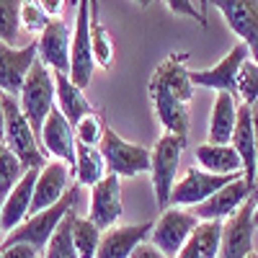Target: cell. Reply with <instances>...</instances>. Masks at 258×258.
Instances as JSON below:
<instances>
[{"instance_id":"38","label":"cell","mask_w":258,"mask_h":258,"mask_svg":"<svg viewBox=\"0 0 258 258\" xmlns=\"http://www.w3.org/2000/svg\"><path fill=\"white\" fill-rule=\"evenodd\" d=\"M132 258H165L158 248H153V245H150V243H142L137 250H135V255Z\"/></svg>"},{"instance_id":"18","label":"cell","mask_w":258,"mask_h":258,"mask_svg":"<svg viewBox=\"0 0 258 258\" xmlns=\"http://www.w3.org/2000/svg\"><path fill=\"white\" fill-rule=\"evenodd\" d=\"M155 222H140V225H124V227H111L101 235V245L96 258H132L135 250L147 243L150 232Z\"/></svg>"},{"instance_id":"34","label":"cell","mask_w":258,"mask_h":258,"mask_svg":"<svg viewBox=\"0 0 258 258\" xmlns=\"http://www.w3.org/2000/svg\"><path fill=\"white\" fill-rule=\"evenodd\" d=\"M103 132H106V124H103V119L93 111L91 116H85V119L75 126V140L83 142V145H88V147H98L101 140H103Z\"/></svg>"},{"instance_id":"2","label":"cell","mask_w":258,"mask_h":258,"mask_svg":"<svg viewBox=\"0 0 258 258\" xmlns=\"http://www.w3.org/2000/svg\"><path fill=\"white\" fill-rule=\"evenodd\" d=\"M3 96V114H6V145L13 150V155L21 160L26 170H41L47 165V153L41 150L39 137L34 135V129L29 126L24 111H21V103L16 101V96Z\"/></svg>"},{"instance_id":"26","label":"cell","mask_w":258,"mask_h":258,"mask_svg":"<svg viewBox=\"0 0 258 258\" xmlns=\"http://www.w3.org/2000/svg\"><path fill=\"white\" fill-rule=\"evenodd\" d=\"M222 225L225 222H199L191 232L188 243L176 258H217L220 240H222Z\"/></svg>"},{"instance_id":"15","label":"cell","mask_w":258,"mask_h":258,"mask_svg":"<svg viewBox=\"0 0 258 258\" xmlns=\"http://www.w3.org/2000/svg\"><path fill=\"white\" fill-rule=\"evenodd\" d=\"M88 220L101 230H111L121 220V178L116 176H106L91 188V212Z\"/></svg>"},{"instance_id":"16","label":"cell","mask_w":258,"mask_h":258,"mask_svg":"<svg viewBox=\"0 0 258 258\" xmlns=\"http://www.w3.org/2000/svg\"><path fill=\"white\" fill-rule=\"evenodd\" d=\"M36 41L26 47H8L0 44V93L6 96H21L24 80L29 75V70L36 62Z\"/></svg>"},{"instance_id":"29","label":"cell","mask_w":258,"mask_h":258,"mask_svg":"<svg viewBox=\"0 0 258 258\" xmlns=\"http://www.w3.org/2000/svg\"><path fill=\"white\" fill-rule=\"evenodd\" d=\"M101 3H91V47H93V59L98 68L109 70L114 64V41L109 36V31L103 29V24L98 21V8Z\"/></svg>"},{"instance_id":"3","label":"cell","mask_w":258,"mask_h":258,"mask_svg":"<svg viewBox=\"0 0 258 258\" xmlns=\"http://www.w3.org/2000/svg\"><path fill=\"white\" fill-rule=\"evenodd\" d=\"M18 103H21V111H24L29 126L39 137L49 111L54 109V73L47 64H41L39 59L34 62V68L29 70V75L24 80Z\"/></svg>"},{"instance_id":"27","label":"cell","mask_w":258,"mask_h":258,"mask_svg":"<svg viewBox=\"0 0 258 258\" xmlns=\"http://www.w3.org/2000/svg\"><path fill=\"white\" fill-rule=\"evenodd\" d=\"M73 173L78 176V186H96L98 181H103L109 176L103 163V155L98 147H88L83 142H75V168Z\"/></svg>"},{"instance_id":"12","label":"cell","mask_w":258,"mask_h":258,"mask_svg":"<svg viewBox=\"0 0 258 258\" xmlns=\"http://www.w3.org/2000/svg\"><path fill=\"white\" fill-rule=\"evenodd\" d=\"M70 44H73V26L62 18H54L52 24L39 34L36 57L41 64H47L52 73L70 75Z\"/></svg>"},{"instance_id":"30","label":"cell","mask_w":258,"mask_h":258,"mask_svg":"<svg viewBox=\"0 0 258 258\" xmlns=\"http://www.w3.org/2000/svg\"><path fill=\"white\" fill-rule=\"evenodd\" d=\"M24 173H26V168L21 165V160L13 155V150L0 137V204L6 202V197L13 191V186L24 178Z\"/></svg>"},{"instance_id":"39","label":"cell","mask_w":258,"mask_h":258,"mask_svg":"<svg viewBox=\"0 0 258 258\" xmlns=\"http://www.w3.org/2000/svg\"><path fill=\"white\" fill-rule=\"evenodd\" d=\"M250 114H253V135H255V163H258V103L250 106ZM255 191H258V173H255Z\"/></svg>"},{"instance_id":"32","label":"cell","mask_w":258,"mask_h":258,"mask_svg":"<svg viewBox=\"0 0 258 258\" xmlns=\"http://www.w3.org/2000/svg\"><path fill=\"white\" fill-rule=\"evenodd\" d=\"M70 217H73V212L62 220V225L52 235V240L47 243L44 258H78L75 245H73V235H70Z\"/></svg>"},{"instance_id":"41","label":"cell","mask_w":258,"mask_h":258,"mask_svg":"<svg viewBox=\"0 0 258 258\" xmlns=\"http://www.w3.org/2000/svg\"><path fill=\"white\" fill-rule=\"evenodd\" d=\"M6 135V114H3V96H0V137Z\"/></svg>"},{"instance_id":"4","label":"cell","mask_w":258,"mask_h":258,"mask_svg":"<svg viewBox=\"0 0 258 258\" xmlns=\"http://www.w3.org/2000/svg\"><path fill=\"white\" fill-rule=\"evenodd\" d=\"M183 147H186V137L163 135L155 142V147L150 150V178H153V191L160 212L170 207V191L176 186V173H178Z\"/></svg>"},{"instance_id":"19","label":"cell","mask_w":258,"mask_h":258,"mask_svg":"<svg viewBox=\"0 0 258 258\" xmlns=\"http://www.w3.org/2000/svg\"><path fill=\"white\" fill-rule=\"evenodd\" d=\"M39 170H26L13 191L0 204V232H13L24 220L31 217V202H34V186H36Z\"/></svg>"},{"instance_id":"25","label":"cell","mask_w":258,"mask_h":258,"mask_svg":"<svg viewBox=\"0 0 258 258\" xmlns=\"http://www.w3.org/2000/svg\"><path fill=\"white\" fill-rule=\"evenodd\" d=\"M197 163L202 165V170L214 176H235L243 173V163L238 158V153L232 150V145H199L197 147Z\"/></svg>"},{"instance_id":"33","label":"cell","mask_w":258,"mask_h":258,"mask_svg":"<svg viewBox=\"0 0 258 258\" xmlns=\"http://www.w3.org/2000/svg\"><path fill=\"white\" fill-rule=\"evenodd\" d=\"M235 93L243 98L245 106L258 103V64L253 59H245L238 73V83H235Z\"/></svg>"},{"instance_id":"28","label":"cell","mask_w":258,"mask_h":258,"mask_svg":"<svg viewBox=\"0 0 258 258\" xmlns=\"http://www.w3.org/2000/svg\"><path fill=\"white\" fill-rule=\"evenodd\" d=\"M70 235H73V245H75L78 258H96L103 232L88 217H78V212H73V217H70Z\"/></svg>"},{"instance_id":"23","label":"cell","mask_w":258,"mask_h":258,"mask_svg":"<svg viewBox=\"0 0 258 258\" xmlns=\"http://www.w3.org/2000/svg\"><path fill=\"white\" fill-rule=\"evenodd\" d=\"M54 101H57V109L62 111V116L73 124V129L85 116L93 114L91 101L85 98V93L70 80V75H64V73H54Z\"/></svg>"},{"instance_id":"17","label":"cell","mask_w":258,"mask_h":258,"mask_svg":"<svg viewBox=\"0 0 258 258\" xmlns=\"http://www.w3.org/2000/svg\"><path fill=\"white\" fill-rule=\"evenodd\" d=\"M75 142L78 140H75L73 124L54 106L44 121V126H41V135H39L41 150H47L49 155L59 158V163H64L68 168H75Z\"/></svg>"},{"instance_id":"11","label":"cell","mask_w":258,"mask_h":258,"mask_svg":"<svg viewBox=\"0 0 258 258\" xmlns=\"http://www.w3.org/2000/svg\"><path fill=\"white\" fill-rule=\"evenodd\" d=\"M227 26L240 36V44L248 47L250 59L258 64V0H214Z\"/></svg>"},{"instance_id":"42","label":"cell","mask_w":258,"mask_h":258,"mask_svg":"<svg viewBox=\"0 0 258 258\" xmlns=\"http://www.w3.org/2000/svg\"><path fill=\"white\" fill-rule=\"evenodd\" d=\"M253 227L258 230V202H255V209H253Z\"/></svg>"},{"instance_id":"40","label":"cell","mask_w":258,"mask_h":258,"mask_svg":"<svg viewBox=\"0 0 258 258\" xmlns=\"http://www.w3.org/2000/svg\"><path fill=\"white\" fill-rule=\"evenodd\" d=\"M62 6L64 3H59V0H44V3H41V8H44L47 11V16L54 21L57 16H59V11H62Z\"/></svg>"},{"instance_id":"8","label":"cell","mask_w":258,"mask_h":258,"mask_svg":"<svg viewBox=\"0 0 258 258\" xmlns=\"http://www.w3.org/2000/svg\"><path fill=\"white\" fill-rule=\"evenodd\" d=\"M243 173H235V176H214L207 173L202 168H188L186 176L181 181H176L173 191H170V207H199L204 204L212 194H217L220 188H225L227 183H232L235 178H240Z\"/></svg>"},{"instance_id":"13","label":"cell","mask_w":258,"mask_h":258,"mask_svg":"<svg viewBox=\"0 0 258 258\" xmlns=\"http://www.w3.org/2000/svg\"><path fill=\"white\" fill-rule=\"evenodd\" d=\"M253 197V188L245 183V178H235L232 183H227L225 188H220L217 194H212V197L194 207V217L199 222H227L232 214H238V209Z\"/></svg>"},{"instance_id":"7","label":"cell","mask_w":258,"mask_h":258,"mask_svg":"<svg viewBox=\"0 0 258 258\" xmlns=\"http://www.w3.org/2000/svg\"><path fill=\"white\" fill-rule=\"evenodd\" d=\"M75 26H73V44H70V80L85 91L93 80L96 59L91 47V3H75Z\"/></svg>"},{"instance_id":"20","label":"cell","mask_w":258,"mask_h":258,"mask_svg":"<svg viewBox=\"0 0 258 258\" xmlns=\"http://www.w3.org/2000/svg\"><path fill=\"white\" fill-rule=\"evenodd\" d=\"M232 150L238 153L240 163H243V178L245 183L255 191V173H258V163H255V135H253V114H250V106L240 103L238 109V124H235V132H232Z\"/></svg>"},{"instance_id":"10","label":"cell","mask_w":258,"mask_h":258,"mask_svg":"<svg viewBox=\"0 0 258 258\" xmlns=\"http://www.w3.org/2000/svg\"><path fill=\"white\" fill-rule=\"evenodd\" d=\"M250 59V52L245 44H235L214 68L207 70H191V85L197 88H209L217 93H232L235 96V83H238V73L243 62Z\"/></svg>"},{"instance_id":"14","label":"cell","mask_w":258,"mask_h":258,"mask_svg":"<svg viewBox=\"0 0 258 258\" xmlns=\"http://www.w3.org/2000/svg\"><path fill=\"white\" fill-rule=\"evenodd\" d=\"M70 173H73V168H68L64 163H59V160L47 163L44 168L39 170L36 186H34L31 214H39V212H44V209H52L54 204H59L64 197H68V191L73 188Z\"/></svg>"},{"instance_id":"9","label":"cell","mask_w":258,"mask_h":258,"mask_svg":"<svg viewBox=\"0 0 258 258\" xmlns=\"http://www.w3.org/2000/svg\"><path fill=\"white\" fill-rule=\"evenodd\" d=\"M258 202V194L238 209V214L222 225V240H220V255L217 258H248L253 253V209Z\"/></svg>"},{"instance_id":"5","label":"cell","mask_w":258,"mask_h":258,"mask_svg":"<svg viewBox=\"0 0 258 258\" xmlns=\"http://www.w3.org/2000/svg\"><path fill=\"white\" fill-rule=\"evenodd\" d=\"M106 170L116 178H135L145 170H150V150L119 137L111 126H106L103 140L98 145Z\"/></svg>"},{"instance_id":"43","label":"cell","mask_w":258,"mask_h":258,"mask_svg":"<svg viewBox=\"0 0 258 258\" xmlns=\"http://www.w3.org/2000/svg\"><path fill=\"white\" fill-rule=\"evenodd\" d=\"M248 258H258V253H255V250H253V253H250V255H248Z\"/></svg>"},{"instance_id":"37","label":"cell","mask_w":258,"mask_h":258,"mask_svg":"<svg viewBox=\"0 0 258 258\" xmlns=\"http://www.w3.org/2000/svg\"><path fill=\"white\" fill-rule=\"evenodd\" d=\"M39 253L29 245H8V248H0V258H36Z\"/></svg>"},{"instance_id":"22","label":"cell","mask_w":258,"mask_h":258,"mask_svg":"<svg viewBox=\"0 0 258 258\" xmlns=\"http://www.w3.org/2000/svg\"><path fill=\"white\" fill-rule=\"evenodd\" d=\"M150 83H158L160 88H165L170 96H176L181 103L188 106L194 96V85H191V70L186 68V54H170L165 62H160Z\"/></svg>"},{"instance_id":"36","label":"cell","mask_w":258,"mask_h":258,"mask_svg":"<svg viewBox=\"0 0 258 258\" xmlns=\"http://www.w3.org/2000/svg\"><path fill=\"white\" fill-rule=\"evenodd\" d=\"M165 6L170 8V13H178V16L194 18V21H199L202 26H207V16H204L207 3H183V0H170V3H165Z\"/></svg>"},{"instance_id":"31","label":"cell","mask_w":258,"mask_h":258,"mask_svg":"<svg viewBox=\"0 0 258 258\" xmlns=\"http://www.w3.org/2000/svg\"><path fill=\"white\" fill-rule=\"evenodd\" d=\"M21 36V3L0 0V44L13 47Z\"/></svg>"},{"instance_id":"35","label":"cell","mask_w":258,"mask_h":258,"mask_svg":"<svg viewBox=\"0 0 258 258\" xmlns=\"http://www.w3.org/2000/svg\"><path fill=\"white\" fill-rule=\"evenodd\" d=\"M52 24V18L47 16V11L41 8V3H21V26L26 31H44Z\"/></svg>"},{"instance_id":"21","label":"cell","mask_w":258,"mask_h":258,"mask_svg":"<svg viewBox=\"0 0 258 258\" xmlns=\"http://www.w3.org/2000/svg\"><path fill=\"white\" fill-rule=\"evenodd\" d=\"M150 98H153L155 114L165 129V135H176V137H188V126L191 116L186 103H181L176 96H170L165 88H160L158 83H150Z\"/></svg>"},{"instance_id":"1","label":"cell","mask_w":258,"mask_h":258,"mask_svg":"<svg viewBox=\"0 0 258 258\" xmlns=\"http://www.w3.org/2000/svg\"><path fill=\"white\" fill-rule=\"evenodd\" d=\"M78 197H80V186H73L68 191L59 204H54L52 209H44L39 214H31L29 220H24L13 232L6 235V240L0 243V248H8V245H29L36 253H44L47 243L52 240V235L57 232V227L62 225V220L68 217L70 212H75L78 207Z\"/></svg>"},{"instance_id":"24","label":"cell","mask_w":258,"mask_h":258,"mask_svg":"<svg viewBox=\"0 0 258 258\" xmlns=\"http://www.w3.org/2000/svg\"><path fill=\"white\" fill-rule=\"evenodd\" d=\"M238 109L240 103L232 93H217L212 106V116H209V132H207L209 145L232 142V132H235V124H238Z\"/></svg>"},{"instance_id":"6","label":"cell","mask_w":258,"mask_h":258,"mask_svg":"<svg viewBox=\"0 0 258 258\" xmlns=\"http://www.w3.org/2000/svg\"><path fill=\"white\" fill-rule=\"evenodd\" d=\"M199 220L194 217L191 209H178V207H168L165 212H160L158 222L153 225L150 232V245L158 248L165 258H176L183 245L188 243L191 232L197 230Z\"/></svg>"}]
</instances>
